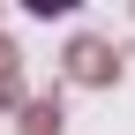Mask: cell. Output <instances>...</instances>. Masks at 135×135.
Listing matches in <instances>:
<instances>
[{
  "mask_svg": "<svg viewBox=\"0 0 135 135\" xmlns=\"http://www.w3.org/2000/svg\"><path fill=\"white\" fill-rule=\"evenodd\" d=\"M68 75H75V83H113V75H120V53L98 45V38H75V45H68Z\"/></svg>",
  "mask_w": 135,
  "mask_h": 135,
  "instance_id": "cell-1",
  "label": "cell"
},
{
  "mask_svg": "<svg viewBox=\"0 0 135 135\" xmlns=\"http://www.w3.org/2000/svg\"><path fill=\"white\" fill-rule=\"evenodd\" d=\"M0 105H23V68H15V45L0 38Z\"/></svg>",
  "mask_w": 135,
  "mask_h": 135,
  "instance_id": "cell-2",
  "label": "cell"
},
{
  "mask_svg": "<svg viewBox=\"0 0 135 135\" xmlns=\"http://www.w3.org/2000/svg\"><path fill=\"white\" fill-rule=\"evenodd\" d=\"M23 135H60V105H53V98L23 105Z\"/></svg>",
  "mask_w": 135,
  "mask_h": 135,
  "instance_id": "cell-3",
  "label": "cell"
}]
</instances>
